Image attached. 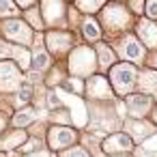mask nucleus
<instances>
[{"mask_svg":"<svg viewBox=\"0 0 157 157\" xmlns=\"http://www.w3.org/2000/svg\"><path fill=\"white\" fill-rule=\"evenodd\" d=\"M17 2H20V7H30L35 0H17Z\"/></svg>","mask_w":157,"mask_h":157,"instance_id":"c85d7f7f","label":"nucleus"},{"mask_svg":"<svg viewBox=\"0 0 157 157\" xmlns=\"http://www.w3.org/2000/svg\"><path fill=\"white\" fill-rule=\"evenodd\" d=\"M33 65H35V69L43 71V69L50 67V56H48L43 50H37V52L33 54Z\"/></svg>","mask_w":157,"mask_h":157,"instance_id":"6ab92c4d","label":"nucleus"},{"mask_svg":"<svg viewBox=\"0 0 157 157\" xmlns=\"http://www.w3.org/2000/svg\"><path fill=\"white\" fill-rule=\"evenodd\" d=\"M144 144V151H151V153H157V133H153L148 140L142 142Z\"/></svg>","mask_w":157,"mask_h":157,"instance_id":"b1692460","label":"nucleus"},{"mask_svg":"<svg viewBox=\"0 0 157 157\" xmlns=\"http://www.w3.org/2000/svg\"><path fill=\"white\" fill-rule=\"evenodd\" d=\"M153 65H155V69H157V54H155V58H153Z\"/></svg>","mask_w":157,"mask_h":157,"instance_id":"2f4dec72","label":"nucleus"},{"mask_svg":"<svg viewBox=\"0 0 157 157\" xmlns=\"http://www.w3.org/2000/svg\"><path fill=\"white\" fill-rule=\"evenodd\" d=\"M142 54H144V50H142V45H140L133 37H125V39L121 41V56H123V58L140 60Z\"/></svg>","mask_w":157,"mask_h":157,"instance_id":"f8f14e48","label":"nucleus"},{"mask_svg":"<svg viewBox=\"0 0 157 157\" xmlns=\"http://www.w3.org/2000/svg\"><path fill=\"white\" fill-rule=\"evenodd\" d=\"M5 33H7V37L9 39H13V41H20V43H28L30 41V28L24 24V22H20V20H11V22H7L5 24Z\"/></svg>","mask_w":157,"mask_h":157,"instance_id":"9d476101","label":"nucleus"},{"mask_svg":"<svg viewBox=\"0 0 157 157\" xmlns=\"http://www.w3.org/2000/svg\"><path fill=\"white\" fill-rule=\"evenodd\" d=\"M69 69H71L73 75H78V78H84V75L93 73V71H95V54H93V50H88V48H78V50L71 54V58H69Z\"/></svg>","mask_w":157,"mask_h":157,"instance_id":"7ed1b4c3","label":"nucleus"},{"mask_svg":"<svg viewBox=\"0 0 157 157\" xmlns=\"http://www.w3.org/2000/svg\"><path fill=\"white\" fill-rule=\"evenodd\" d=\"M133 148V140L125 133V131H114L110 133L108 138H103L101 142V151L110 157H116V155H123V153H129Z\"/></svg>","mask_w":157,"mask_h":157,"instance_id":"20e7f679","label":"nucleus"},{"mask_svg":"<svg viewBox=\"0 0 157 157\" xmlns=\"http://www.w3.org/2000/svg\"><path fill=\"white\" fill-rule=\"evenodd\" d=\"M153 123L157 125V108H155V112H153Z\"/></svg>","mask_w":157,"mask_h":157,"instance_id":"7c9ffc66","label":"nucleus"},{"mask_svg":"<svg viewBox=\"0 0 157 157\" xmlns=\"http://www.w3.org/2000/svg\"><path fill=\"white\" fill-rule=\"evenodd\" d=\"M146 15L151 20H157V0H148V5H146Z\"/></svg>","mask_w":157,"mask_h":157,"instance_id":"393cba45","label":"nucleus"},{"mask_svg":"<svg viewBox=\"0 0 157 157\" xmlns=\"http://www.w3.org/2000/svg\"><path fill=\"white\" fill-rule=\"evenodd\" d=\"M58 157H93L86 148H82V146H71V148H67V151H63Z\"/></svg>","mask_w":157,"mask_h":157,"instance_id":"4be33fe9","label":"nucleus"},{"mask_svg":"<svg viewBox=\"0 0 157 157\" xmlns=\"http://www.w3.org/2000/svg\"><path fill=\"white\" fill-rule=\"evenodd\" d=\"M78 5L82 11H95L103 5V0H78Z\"/></svg>","mask_w":157,"mask_h":157,"instance_id":"5701e85b","label":"nucleus"},{"mask_svg":"<svg viewBox=\"0 0 157 157\" xmlns=\"http://www.w3.org/2000/svg\"><path fill=\"white\" fill-rule=\"evenodd\" d=\"M97 52H99V63H101L103 67H110V65L114 63V56H112L110 48H105V45H99V48H97Z\"/></svg>","mask_w":157,"mask_h":157,"instance_id":"412c9836","label":"nucleus"},{"mask_svg":"<svg viewBox=\"0 0 157 157\" xmlns=\"http://www.w3.org/2000/svg\"><path fill=\"white\" fill-rule=\"evenodd\" d=\"M24 157H56V155H52V153H48V151H37V153H28V155H24Z\"/></svg>","mask_w":157,"mask_h":157,"instance_id":"a878e982","label":"nucleus"},{"mask_svg":"<svg viewBox=\"0 0 157 157\" xmlns=\"http://www.w3.org/2000/svg\"><path fill=\"white\" fill-rule=\"evenodd\" d=\"M11 15H17V7L11 0H0V17H11Z\"/></svg>","mask_w":157,"mask_h":157,"instance_id":"aec40b11","label":"nucleus"},{"mask_svg":"<svg viewBox=\"0 0 157 157\" xmlns=\"http://www.w3.org/2000/svg\"><path fill=\"white\" fill-rule=\"evenodd\" d=\"M140 86L153 95H157V73L155 71H144L140 75Z\"/></svg>","mask_w":157,"mask_h":157,"instance_id":"f3484780","label":"nucleus"},{"mask_svg":"<svg viewBox=\"0 0 157 157\" xmlns=\"http://www.w3.org/2000/svg\"><path fill=\"white\" fill-rule=\"evenodd\" d=\"M28 140V133L24 129H13L11 133H5L0 138V151H13V148H20L22 144H26Z\"/></svg>","mask_w":157,"mask_h":157,"instance_id":"9b49d317","label":"nucleus"},{"mask_svg":"<svg viewBox=\"0 0 157 157\" xmlns=\"http://www.w3.org/2000/svg\"><path fill=\"white\" fill-rule=\"evenodd\" d=\"M136 157H157V155H155V153H151V151H144V148H142V151H138V155H136Z\"/></svg>","mask_w":157,"mask_h":157,"instance_id":"cd10ccee","label":"nucleus"},{"mask_svg":"<svg viewBox=\"0 0 157 157\" xmlns=\"http://www.w3.org/2000/svg\"><path fill=\"white\" fill-rule=\"evenodd\" d=\"M78 142V131L65 125H54L48 131V144L52 151H67Z\"/></svg>","mask_w":157,"mask_h":157,"instance_id":"f257e3e1","label":"nucleus"},{"mask_svg":"<svg viewBox=\"0 0 157 157\" xmlns=\"http://www.w3.org/2000/svg\"><path fill=\"white\" fill-rule=\"evenodd\" d=\"M43 15L48 22H58L63 15V0H43Z\"/></svg>","mask_w":157,"mask_h":157,"instance_id":"2eb2a0df","label":"nucleus"},{"mask_svg":"<svg viewBox=\"0 0 157 157\" xmlns=\"http://www.w3.org/2000/svg\"><path fill=\"white\" fill-rule=\"evenodd\" d=\"M35 121V110H20V112H15V116H13V127L15 129H24V127H28L30 123Z\"/></svg>","mask_w":157,"mask_h":157,"instance_id":"dca6fc26","label":"nucleus"},{"mask_svg":"<svg viewBox=\"0 0 157 157\" xmlns=\"http://www.w3.org/2000/svg\"><path fill=\"white\" fill-rule=\"evenodd\" d=\"M151 97L148 95H131L127 99V112L138 121V118H144L148 112H151Z\"/></svg>","mask_w":157,"mask_h":157,"instance_id":"423d86ee","label":"nucleus"},{"mask_svg":"<svg viewBox=\"0 0 157 157\" xmlns=\"http://www.w3.org/2000/svg\"><path fill=\"white\" fill-rule=\"evenodd\" d=\"M82 30H84V37H86L88 41H95V39H99V35H101V33H99V26H97L95 20H90V17L84 22Z\"/></svg>","mask_w":157,"mask_h":157,"instance_id":"a211bd4d","label":"nucleus"},{"mask_svg":"<svg viewBox=\"0 0 157 157\" xmlns=\"http://www.w3.org/2000/svg\"><path fill=\"white\" fill-rule=\"evenodd\" d=\"M86 93L90 99H112V90H110V84L105 78L101 75H95L93 80H88V86H86Z\"/></svg>","mask_w":157,"mask_h":157,"instance_id":"6e6552de","label":"nucleus"},{"mask_svg":"<svg viewBox=\"0 0 157 157\" xmlns=\"http://www.w3.org/2000/svg\"><path fill=\"white\" fill-rule=\"evenodd\" d=\"M28 20H30L35 26H41V20H39V13H37V11H30V13H28Z\"/></svg>","mask_w":157,"mask_h":157,"instance_id":"bb28decb","label":"nucleus"},{"mask_svg":"<svg viewBox=\"0 0 157 157\" xmlns=\"http://www.w3.org/2000/svg\"><path fill=\"white\" fill-rule=\"evenodd\" d=\"M5 125H7V121H5V116H2V114H0V133L5 131Z\"/></svg>","mask_w":157,"mask_h":157,"instance_id":"c756f323","label":"nucleus"},{"mask_svg":"<svg viewBox=\"0 0 157 157\" xmlns=\"http://www.w3.org/2000/svg\"><path fill=\"white\" fill-rule=\"evenodd\" d=\"M48 45H50L52 52L63 54V52L69 50V45H71V35H69V33H50V35H48Z\"/></svg>","mask_w":157,"mask_h":157,"instance_id":"ddd939ff","label":"nucleus"},{"mask_svg":"<svg viewBox=\"0 0 157 157\" xmlns=\"http://www.w3.org/2000/svg\"><path fill=\"white\" fill-rule=\"evenodd\" d=\"M103 22H105V26H110V28H123V26L129 22V15H127V11H125L123 7L112 5V7H108V9L103 11Z\"/></svg>","mask_w":157,"mask_h":157,"instance_id":"1a4fd4ad","label":"nucleus"},{"mask_svg":"<svg viewBox=\"0 0 157 157\" xmlns=\"http://www.w3.org/2000/svg\"><path fill=\"white\" fill-rule=\"evenodd\" d=\"M22 82H20V71L13 63H0V90L5 93H13L20 90Z\"/></svg>","mask_w":157,"mask_h":157,"instance_id":"39448f33","label":"nucleus"},{"mask_svg":"<svg viewBox=\"0 0 157 157\" xmlns=\"http://www.w3.org/2000/svg\"><path fill=\"white\" fill-rule=\"evenodd\" d=\"M136 82H138V71L131 65H116L112 69V84H114L116 93H121V95L131 93Z\"/></svg>","mask_w":157,"mask_h":157,"instance_id":"f03ea898","label":"nucleus"},{"mask_svg":"<svg viewBox=\"0 0 157 157\" xmlns=\"http://www.w3.org/2000/svg\"><path fill=\"white\" fill-rule=\"evenodd\" d=\"M116 157H123V155H116Z\"/></svg>","mask_w":157,"mask_h":157,"instance_id":"473e14b6","label":"nucleus"},{"mask_svg":"<svg viewBox=\"0 0 157 157\" xmlns=\"http://www.w3.org/2000/svg\"><path fill=\"white\" fill-rule=\"evenodd\" d=\"M138 35L148 48H157V26L153 22H140L138 24Z\"/></svg>","mask_w":157,"mask_h":157,"instance_id":"4468645a","label":"nucleus"},{"mask_svg":"<svg viewBox=\"0 0 157 157\" xmlns=\"http://www.w3.org/2000/svg\"><path fill=\"white\" fill-rule=\"evenodd\" d=\"M153 125L151 123H146V121H142V118H133V121H129L127 123V136L133 140V142H144V140H148L151 136H153Z\"/></svg>","mask_w":157,"mask_h":157,"instance_id":"0eeeda50","label":"nucleus"}]
</instances>
